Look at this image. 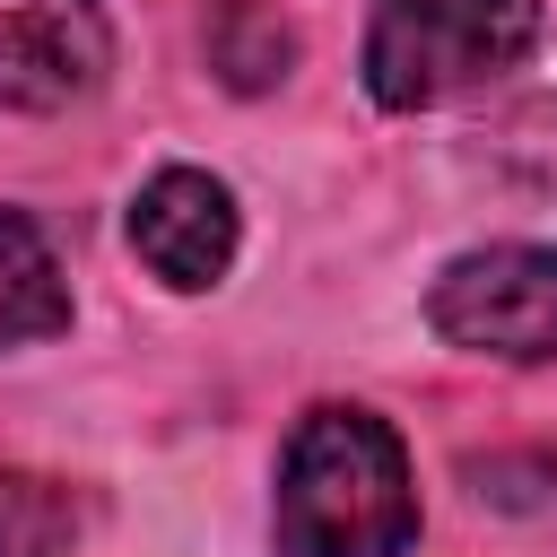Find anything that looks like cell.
Returning a JSON list of instances; mask_svg holds the SVG:
<instances>
[{"instance_id": "cell-7", "label": "cell", "mask_w": 557, "mask_h": 557, "mask_svg": "<svg viewBox=\"0 0 557 557\" xmlns=\"http://www.w3.org/2000/svg\"><path fill=\"white\" fill-rule=\"evenodd\" d=\"M209 61H218V78L226 87H270V78H287V61H296V35H287V17L278 9H261V0H226L218 17H209Z\"/></svg>"}, {"instance_id": "cell-3", "label": "cell", "mask_w": 557, "mask_h": 557, "mask_svg": "<svg viewBox=\"0 0 557 557\" xmlns=\"http://www.w3.org/2000/svg\"><path fill=\"white\" fill-rule=\"evenodd\" d=\"M426 322L470 348V357H557V252L548 244H487V252H461L435 296H426Z\"/></svg>"}, {"instance_id": "cell-5", "label": "cell", "mask_w": 557, "mask_h": 557, "mask_svg": "<svg viewBox=\"0 0 557 557\" xmlns=\"http://www.w3.org/2000/svg\"><path fill=\"white\" fill-rule=\"evenodd\" d=\"M131 244H139V261L165 287L226 278V261H235V200H226V183H209L191 165H165L139 191V209H131Z\"/></svg>"}, {"instance_id": "cell-2", "label": "cell", "mask_w": 557, "mask_h": 557, "mask_svg": "<svg viewBox=\"0 0 557 557\" xmlns=\"http://www.w3.org/2000/svg\"><path fill=\"white\" fill-rule=\"evenodd\" d=\"M540 44V0H374L366 87L374 104H444L479 78H505Z\"/></svg>"}, {"instance_id": "cell-1", "label": "cell", "mask_w": 557, "mask_h": 557, "mask_svg": "<svg viewBox=\"0 0 557 557\" xmlns=\"http://www.w3.org/2000/svg\"><path fill=\"white\" fill-rule=\"evenodd\" d=\"M418 540L409 453L374 409H313L278 461V557H400Z\"/></svg>"}, {"instance_id": "cell-6", "label": "cell", "mask_w": 557, "mask_h": 557, "mask_svg": "<svg viewBox=\"0 0 557 557\" xmlns=\"http://www.w3.org/2000/svg\"><path fill=\"white\" fill-rule=\"evenodd\" d=\"M61 322H70V287H61L52 244H44L26 218L0 209V348H17V339H52Z\"/></svg>"}, {"instance_id": "cell-8", "label": "cell", "mask_w": 557, "mask_h": 557, "mask_svg": "<svg viewBox=\"0 0 557 557\" xmlns=\"http://www.w3.org/2000/svg\"><path fill=\"white\" fill-rule=\"evenodd\" d=\"M78 496L35 470H0V557H61L78 540Z\"/></svg>"}, {"instance_id": "cell-4", "label": "cell", "mask_w": 557, "mask_h": 557, "mask_svg": "<svg viewBox=\"0 0 557 557\" xmlns=\"http://www.w3.org/2000/svg\"><path fill=\"white\" fill-rule=\"evenodd\" d=\"M113 61V35L96 0H0V104L61 113L78 104Z\"/></svg>"}]
</instances>
